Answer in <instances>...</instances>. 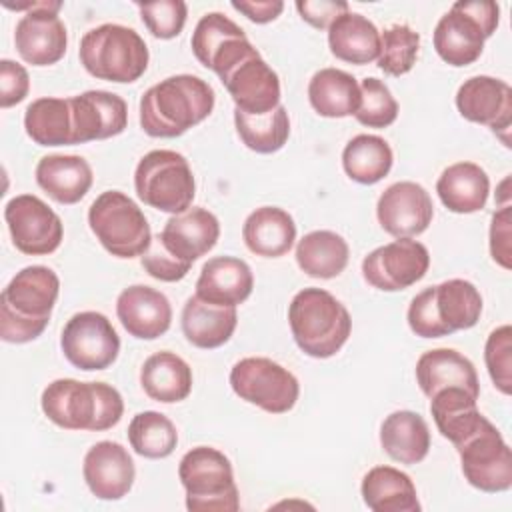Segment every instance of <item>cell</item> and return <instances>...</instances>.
<instances>
[{
	"label": "cell",
	"mask_w": 512,
	"mask_h": 512,
	"mask_svg": "<svg viewBox=\"0 0 512 512\" xmlns=\"http://www.w3.org/2000/svg\"><path fill=\"white\" fill-rule=\"evenodd\" d=\"M212 86L194 74H176L150 86L140 98V126L152 138H176L214 110Z\"/></svg>",
	"instance_id": "1"
},
{
	"label": "cell",
	"mask_w": 512,
	"mask_h": 512,
	"mask_svg": "<svg viewBox=\"0 0 512 512\" xmlns=\"http://www.w3.org/2000/svg\"><path fill=\"white\" fill-rule=\"evenodd\" d=\"M40 404L46 418L64 430L102 432L116 426L124 414V400L114 386L74 378L50 382Z\"/></svg>",
	"instance_id": "2"
},
{
	"label": "cell",
	"mask_w": 512,
	"mask_h": 512,
	"mask_svg": "<svg viewBox=\"0 0 512 512\" xmlns=\"http://www.w3.org/2000/svg\"><path fill=\"white\" fill-rule=\"evenodd\" d=\"M288 324L298 348L312 358L334 356L352 330L350 312L324 288L300 290L288 306Z\"/></svg>",
	"instance_id": "3"
},
{
	"label": "cell",
	"mask_w": 512,
	"mask_h": 512,
	"mask_svg": "<svg viewBox=\"0 0 512 512\" xmlns=\"http://www.w3.org/2000/svg\"><path fill=\"white\" fill-rule=\"evenodd\" d=\"M482 314L478 288L462 278L424 288L408 306V326L420 338H442L476 326Z\"/></svg>",
	"instance_id": "4"
},
{
	"label": "cell",
	"mask_w": 512,
	"mask_h": 512,
	"mask_svg": "<svg viewBox=\"0 0 512 512\" xmlns=\"http://www.w3.org/2000/svg\"><path fill=\"white\" fill-rule=\"evenodd\" d=\"M78 56L90 76L118 84L136 82L150 60L144 38L122 24H102L88 30L80 40Z\"/></svg>",
	"instance_id": "5"
},
{
	"label": "cell",
	"mask_w": 512,
	"mask_h": 512,
	"mask_svg": "<svg viewBox=\"0 0 512 512\" xmlns=\"http://www.w3.org/2000/svg\"><path fill=\"white\" fill-rule=\"evenodd\" d=\"M178 478L192 512H236L240 496L228 456L212 446L188 450L178 464Z\"/></svg>",
	"instance_id": "6"
},
{
	"label": "cell",
	"mask_w": 512,
	"mask_h": 512,
	"mask_svg": "<svg viewBox=\"0 0 512 512\" xmlns=\"http://www.w3.org/2000/svg\"><path fill=\"white\" fill-rule=\"evenodd\" d=\"M88 224L104 250L116 258L142 256L152 242L144 212L120 190H106L90 204Z\"/></svg>",
	"instance_id": "7"
},
{
	"label": "cell",
	"mask_w": 512,
	"mask_h": 512,
	"mask_svg": "<svg viewBox=\"0 0 512 512\" xmlns=\"http://www.w3.org/2000/svg\"><path fill=\"white\" fill-rule=\"evenodd\" d=\"M138 198L160 212L182 214L192 206L196 182L188 160L174 150L144 154L134 170Z\"/></svg>",
	"instance_id": "8"
},
{
	"label": "cell",
	"mask_w": 512,
	"mask_h": 512,
	"mask_svg": "<svg viewBox=\"0 0 512 512\" xmlns=\"http://www.w3.org/2000/svg\"><path fill=\"white\" fill-rule=\"evenodd\" d=\"M454 448L466 482L482 492H506L512 486V452L498 428L484 418Z\"/></svg>",
	"instance_id": "9"
},
{
	"label": "cell",
	"mask_w": 512,
	"mask_h": 512,
	"mask_svg": "<svg viewBox=\"0 0 512 512\" xmlns=\"http://www.w3.org/2000/svg\"><path fill=\"white\" fill-rule=\"evenodd\" d=\"M230 386L240 400L270 414H284L292 410L300 394L296 376L288 368L264 356L238 360L230 370Z\"/></svg>",
	"instance_id": "10"
},
{
	"label": "cell",
	"mask_w": 512,
	"mask_h": 512,
	"mask_svg": "<svg viewBox=\"0 0 512 512\" xmlns=\"http://www.w3.org/2000/svg\"><path fill=\"white\" fill-rule=\"evenodd\" d=\"M64 358L78 370H104L118 358L120 338L112 322L94 310L74 314L60 336Z\"/></svg>",
	"instance_id": "11"
},
{
	"label": "cell",
	"mask_w": 512,
	"mask_h": 512,
	"mask_svg": "<svg viewBox=\"0 0 512 512\" xmlns=\"http://www.w3.org/2000/svg\"><path fill=\"white\" fill-rule=\"evenodd\" d=\"M430 266L428 248L412 238H398L374 248L362 260L364 280L382 292L406 290L422 280Z\"/></svg>",
	"instance_id": "12"
},
{
	"label": "cell",
	"mask_w": 512,
	"mask_h": 512,
	"mask_svg": "<svg viewBox=\"0 0 512 512\" xmlns=\"http://www.w3.org/2000/svg\"><path fill=\"white\" fill-rule=\"evenodd\" d=\"M4 220L14 246L28 256L52 254L64 238L60 216L34 194H20L8 200Z\"/></svg>",
	"instance_id": "13"
},
{
	"label": "cell",
	"mask_w": 512,
	"mask_h": 512,
	"mask_svg": "<svg viewBox=\"0 0 512 512\" xmlns=\"http://www.w3.org/2000/svg\"><path fill=\"white\" fill-rule=\"evenodd\" d=\"M60 8L62 2H34L18 20L14 44L26 64L50 66L66 54L68 32L58 16Z\"/></svg>",
	"instance_id": "14"
},
{
	"label": "cell",
	"mask_w": 512,
	"mask_h": 512,
	"mask_svg": "<svg viewBox=\"0 0 512 512\" xmlns=\"http://www.w3.org/2000/svg\"><path fill=\"white\" fill-rule=\"evenodd\" d=\"M376 216L382 230L390 236L412 238L430 226L434 204L424 186L412 180H400L380 194Z\"/></svg>",
	"instance_id": "15"
},
{
	"label": "cell",
	"mask_w": 512,
	"mask_h": 512,
	"mask_svg": "<svg viewBox=\"0 0 512 512\" xmlns=\"http://www.w3.org/2000/svg\"><path fill=\"white\" fill-rule=\"evenodd\" d=\"M456 108L468 122L484 124L494 134H502L508 144L512 124V88L492 76H472L456 92Z\"/></svg>",
	"instance_id": "16"
},
{
	"label": "cell",
	"mask_w": 512,
	"mask_h": 512,
	"mask_svg": "<svg viewBox=\"0 0 512 512\" xmlns=\"http://www.w3.org/2000/svg\"><path fill=\"white\" fill-rule=\"evenodd\" d=\"M220 82L240 112L260 116L280 104L278 74L264 62L258 50H252L224 76H220Z\"/></svg>",
	"instance_id": "17"
},
{
	"label": "cell",
	"mask_w": 512,
	"mask_h": 512,
	"mask_svg": "<svg viewBox=\"0 0 512 512\" xmlns=\"http://www.w3.org/2000/svg\"><path fill=\"white\" fill-rule=\"evenodd\" d=\"M68 100L72 110V144L118 136L128 124V106L114 92L88 90Z\"/></svg>",
	"instance_id": "18"
},
{
	"label": "cell",
	"mask_w": 512,
	"mask_h": 512,
	"mask_svg": "<svg viewBox=\"0 0 512 512\" xmlns=\"http://www.w3.org/2000/svg\"><path fill=\"white\" fill-rule=\"evenodd\" d=\"M82 474L90 492L100 500L124 498L136 478L130 452L112 440L96 442L84 456Z\"/></svg>",
	"instance_id": "19"
},
{
	"label": "cell",
	"mask_w": 512,
	"mask_h": 512,
	"mask_svg": "<svg viewBox=\"0 0 512 512\" xmlns=\"http://www.w3.org/2000/svg\"><path fill=\"white\" fill-rule=\"evenodd\" d=\"M116 314L124 330L138 340L160 338L172 322V306L166 294L146 284L124 288L116 300Z\"/></svg>",
	"instance_id": "20"
},
{
	"label": "cell",
	"mask_w": 512,
	"mask_h": 512,
	"mask_svg": "<svg viewBox=\"0 0 512 512\" xmlns=\"http://www.w3.org/2000/svg\"><path fill=\"white\" fill-rule=\"evenodd\" d=\"M60 278L48 266H26L2 290L0 304L12 312L40 322H50L58 300Z\"/></svg>",
	"instance_id": "21"
},
{
	"label": "cell",
	"mask_w": 512,
	"mask_h": 512,
	"mask_svg": "<svg viewBox=\"0 0 512 512\" xmlns=\"http://www.w3.org/2000/svg\"><path fill=\"white\" fill-rule=\"evenodd\" d=\"M158 236L180 262L192 266L216 246L220 222L206 208H188L182 214L170 216Z\"/></svg>",
	"instance_id": "22"
},
{
	"label": "cell",
	"mask_w": 512,
	"mask_h": 512,
	"mask_svg": "<svg viewBox=\"0 0 512 512\" xmlns=\"http://www.w3.org/2000/svg\"><path fill=\"white\" fill-rule=\"evenodd\" d=\"M486 38L482 24L454 2L434 28V50L446 64L460 68L480 58Z\"/></svg>",
	"instance_id": "23"
},
{
	"label": "cell",
	"mask_w": 512,
	"mask_h": 512,
	"mask_svg": "<svg viewBox=\"0 0 512 512\" xmlns=\"http://www.w3.org/2000/svg\"><path fill=\"white\" fill-rule=\"evenodd\" d=\"M254 288L250 266L236 256H214L204 262L196 280V296L216 306H238Z\"/></svg>",
	"instance_id": "24"
},
{
	"label": "cell",
	"mask_w": 512,
	"mask_h": 512,
	"mask_svg": "<svg viewBox=\"0 0 512 512\" xmlns=\"http://www.w3.org/2000/svg\"><path fill=\"white\" fill-rule=\"evenodd\" d=\"M416 382L432 398L442 388H464L480 396V382L474 364L454 348H434L424 352L416 362Z\"/></svg>",
	"instance_id": "25"
},
{
	"label": "cell",
	"mask_w": 512,
	"mask_h": 512,
	"mask_svg": "<svg viewBox=\"0 0 512 512\" xmlns=\"http://www.w3.org/2000/svg\"><path fill=\"white\" fill-rule=\"evenodd\" d=\"M38 186L58 204L80 202L92 186V168L82 156L48 154L36 164Z\"/></svg>",
	"instance_id": "26"
},
{
	"label": "cell",
	"mask_w": 512,
	"mask_h": 512,
	"mask_svg": "<svg viewBox=\"0 0 512 512\" xmlns=\"http://www.w3.org/2000/svg\"><path fill=\"white\" fill-rule=\"evenodd\" d=\"M182 332L186 340L202 350H212L226 344L238 324L236 306H216L190 296L182 308Z\"/></svg>",
	"instance_id": "27"
},
{
	"label": "cell",
	"mask_w": 512,
	"mask_h": 512,
	"mask_svg": "<svg viewBox=\"0 0 512 512\" xmlns=\"http://www.w3.org/2000/svg\"><path fill=\"white\" fill-rule=\"evenodd\" d=\"M440 202L454 214H472L486 206L490 178L474 162H456L442 170L436 182Z\"/></svg>",
	"instance_id": "28"
},
{
	"label": "cell",
	"mask_w": 512,
	"mask_h": 512,
	"mask_svg": "<svg viewBox=\"0 0 512 512\" xmlns=\"http://www.w3.org/2000/svg\"><path fill=\"white\" fill-rule=\"evenodd\" d=\"M246 248L264 258L284 256L296 240L294 218L278 206H262L248 214L242 226Z\"/></svg>",
	"instance_id": "29"
},
{
	"label": "cell",
	"mask_w": 512,
	"mask_h": 512,
	"mask_svg": "<svg viewBox=\"0 0 512 512\" xmlns=\"http://www.w3.org/2000/svg\"><path fill=\"white\" fill-rule=\"evenodd\" d=\"M362 500L372 512H418L412 478L394 466H374L362 478Z\"/></svg>",
	"instance_id": "30"
},
{
	"label": "cell",
	"mask_w": 512,
	"mask_h": 512,
	"mask_svg": "<svg viewBox=\"0 0 512 512\" xmlns=\"http://www.w3.org/2000/svg\"><path fill=\"white\" fill-rule=\"evenodd\" d=\"M380 444L392 460L418 464L430 450V428L418 412L396 410L380 426Z\"/></svg>",
	"instance_id": "31"
},
{
	"label": "cell",
	"mask_w": 512,
	"mask_h": 512,
	"mask_svg": "<svg viewBox=\"0 0 512 512\" xmlns=\"http://www.w3.org/2000/svg\"><path fill=\"white\" fill-rule=\"evenodd\" d=\"M330 52L350 64H370L378 60L380 32L372 20L356 12L340 14L328 28Z\"/></svg>",
	"instance_id": "32"
},
{
	"label": "cell",
	"mask_w": 512,
	"mask_h": 512,
	"mask_svg": "<svg viewBox=\"0 0 512 512\" xmlns=\"http://www.w3.org/2000/svg\"><path fill=\"white\" fill-rule=\"evenodd\" d=\"M308 100L324 118L354 116L362 102L360 84L340 68H322L308 82Z\"/></svg>",
	"instance_id": "33"
},
{
	"label": "cell",
	"mask_w": 512,
	"mask_h": 512,
	"mask_svg": "<svg viewBox=\"0 0 512 512\" xmlns=\"http://www.w3.org/2000/svg\"><path fill=\"white\" fill-rule=\"evenodd\" d=\"M140 384L156 402H182L192 392V368L178 354L162 350L144 360Z\"/></svg>",
	"instance_id": "34"
},
{
	"label": "cell",
	"mask_w": 512,
	"mask_h": 512,
	"mask_svg": "<svg viewBox=\"0 0 512 512\" xmlns=\"http://www.w3.org/2000/svg\"><path fill=\"white\" fill-rule=\"evenodd\" d=\"M350 258L348 242L332 230L308 232L296 246L300 270L312 278L330 280L344 272Z\"/></svg>",
	"instance_id": "35"
},
{
	"label": "cell",
	"mask_w": 512,
	"mask_h": 512,
	"mask_svg": "<svg viewBox=\"0 0 512 512\" xmlns=\"http://www.w3.org/2000/svg\"><path fill=\"white\" fill-rule=\"evenodd\" d=\"M26 134L38 146L72 144V110L68 98H36L24 112Z\"/></svg>",
	"instance_id": "36"
},
{
	"label": "cell",
	"mask_w": 512,
	"mask_h": 512,
	"mask_svg": "<svg viewBox=\"0 0 512 512\" xmlns=\"http://www.w3.org/2000/svg\"><path fill=\"white\" fill-rule=\"evenodd\" d=\"M394 162L390 144L376 134H358L342 150V166L358 184H376L388 176Z\"/></svg>",
	"instance_id": "37"
},
{
	"label": "cell",
	"mask_w": 512,
	"mask_h": 512,
	"mask_svg": "<svg viewBox=\"0 0 512 512\" xmlns=\"http://www.w3.org/2000/svg\"><path fill=\"white\" fill-rule=\"evenodd\" d=\"M234 124L242 144L258 154L278 152L290 136V118L282 104L260 116L234 110Z\"/></svg>",
	"instance_id": "38"
},
{
	"label": "cell",
	"mask_w": 512,
	"mask_h": 512,
	"mask_svg": "<svg viewBox=\"0 0 512 512\" xmlns=\"http://www.w3.org/2000/svg\"><path fill=\"white\" fill-rule=\"evenodd\" d=\"M128 442L142 458L158 460L174 452L178 444L176 426L168 416L156 410L138 412L128 426Z\"/></svg>",
	"instance_id": "39"
},
{
	"label": "cell",
	"mask_w": 512,
	"mask_h": 512,
	"mask_svg": "<svg viewBox=\"0 0 512 512\" xmlns=\"http://www.w3.org/2000/svg\"><path fill=\"white\" fill-rule=\"evenodd\" d=\"M244 36H246V32L236 22H232L228 16H224L220 12H208L198 20V24L192 32L190 46H192L196 60L204 68H212V64L224 52V48Z\"/></svg>",
	"instance_id": "40"
},
{
	"label": "cell",
	"mask_w": 512,
	"mask_h": 512,
	"mask_svg": "<svg viewBox=\"0 0 512 512\" xmlns=\"http://www.w3.org/2000/svg\"><path fill=\"white\" fill-rule=\"evenodd\" d=\"M420 34L408 24H394L380 34L378 68L388 76H402L412 70L418 58Z\"/></svg>",
	"instance_id": "41"
},
{
	"label": "cell",
	"mask_w": 512,
	"mask_h": 512,
	"mask_svg": "<svg viewBox=\"0 0 512 512\" xmlns=\"http://www.w3.org/2000/svg\"><path fill=\"white\" fill-rule=\"evenodd\" d=\"M362 102L354 118L368 128H386L398 118V102L390 88L378 78H364L360 84Z\"/></svg>",
	"instance_id": "42"
},
{
	"label": "cell",
	"mask_w": 512,
	"mask_h": 512,
	"mask_svg": "<svg viewBox=\"0 0 512 512\" xmlns=\"http://www.w3.org/2000/svg\"><path fill=\"white\" fill-rule=\"evenodd\" d=\"M484 362L494 386L510 396L512 394V330L508 324L490 332L484 346Z\"/></svg>",
	"instance_id": "43"
},
{
	"label": "cell",
	"mask_w": 512,
	"mask_h": 512,
	"mask_svg": "<svg viewBox=\"0 0 512 512\" xmlns=\"http://www.w3.org/2000/svg\"><path fill=\"white\" fill-rule=\"evenodd\" d=\"M136 6L140 10V18L144 26L154 38H160V40L176 38L186 24L188 6L182 0H160V2H146Z\"/></svg>",
	"instance_id": "44"
},
{
	"label": "cell",
	"mask_w": 512,
	"mask_h": 512,
	"mask_svg": "<svg viewBox=\"0 0 512 512\" xmlns=\"http://www.w3.org/2000/svg\"><path fill=\"white\" fill-rule=\"evenodd\" d=\"M142 268L160 282H178L190 272L192 266L180 262L156 234L152 236L148 250L142 254Z\"/></svg>",
	"instance_id": "45"
},
{
	"label": "cell",
	"mask_w": 512,
	"mask_h": 512,
	"mask_svg": "<svg viewBox=\"0 0 512 512\" xmlns=\"http://www.w3.org/2000/svg\"><path fill=\"white\" fill-rule=\"evenodd\" d=\"M30 90L26 68L14 60H0V106L10 108L20 104Z\"/></svg>",
	"instance_id": "46"
},
{
	"label": "cell",
	"mask_w": 512,
	"mask_h": 512,
	"mask_svg": "<svg viewBox=\"0 0 512 512\" xmlns=\"http://www.w3.org/2000/svg\"><path fill=\"white\" fill-rule=\"evenodd\" d=\"M46 326L48 322L24 318L0 304V338L4 342H10V344L32 342L46 330Z\"/></svg>",
	"instance_id": "47"
},
{
	"label": "cell",
	"mask_w": 512,
	"mask_h": 512,
	"mask_svg": "<svg viewBox=\"0 0 512 512\" xmlns=\"http://www.w3.org/2000/svg\"><path fill=\"white\" fill-rule=\"evenodd\" d=\"M510 224H512V210H510V204H504L492 214V222H490V254H492V260L500 264L504 270H510L512 266Z\"/></svg>",
	"instance_id": "48"
},
{
	"label": "cell",
	"mask_w": 512,
	"mask_h": 512,
	"mask_svg": "<svg viewBox=\"0 0 512 512\" xmlns=\"http://www.w3.org/2000/svg\"><path fill=\"white\" fill-rule=\"evenodd\" d=\"M296 10L304 22L318 30L330 28V24L344 12H348V2L342 0H298Z\"/></svg>",
	"instance_id": "49"
},
{
	"label": "cell",
	"mask_w": 512,
	"mask_h": 512,
	"mask_svg": "<svg viewBox=\"0 0 512 512\" xmlns=\"http://www.w3.org/2000/svg\"><path fill=\"white\" fill-rule=\"evenodd\" d=\"M232 8L242 12L248 20H252L256 24H268L280 16V12L284 10V2H280V0H256V2L240 0V2H236L234 0Z\"/></svg>",
	"instance_id": "50"
},
{
	"label": "cell",
	"mask_w": 512,
	"mask_h": 512,
	"mask_svg": "<svg viewBox=\"0 0 512 512\" xmlns=\"http://www.w3.org/2000/svg\"><path fill=\"white\" fill-rule=\"evenodd\" d=\"M458 6L482 24L488 38L496 32L498 22H500V8H498L496 2H490V0H458Z\"/></svg>",
	"instance_id": "51"
}]
</instances>
